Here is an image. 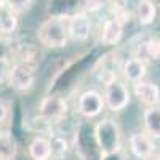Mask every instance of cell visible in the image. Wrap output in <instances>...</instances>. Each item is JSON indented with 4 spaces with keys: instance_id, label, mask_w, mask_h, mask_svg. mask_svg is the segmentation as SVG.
Instances as JSON below:
<instances>
[{
    "instance_id": "obj_15",
    "label": "cell",
    "mask_w": 160,
    "mask_h": 160,
    "mask_svg": "<svg viewBox=\"0 0 160 160\" xmlns=\"http://www.w3.org/2000/svg\"><path fill=\"white\" fill-rule=\"evenodd\" d=\"M136 16L141 26H148L155 18V5L152 0H139L136 3Z\"/></svg>"
},
{
    "instance_id": "obj_4",
    "label": "cell",
    "mask_w": 160,
    "mask_h": 160,
    "mask_svg": "<svg viewBox=\"0 0 160 160\" xmlns=\"http://www.w3.org/2000/svg\"><path fill=\"white\" fill-rule=\"evenodd\" d=\"M35 78V66L29 61H21L10 69V82L11 87L19 91H26L34 85Z\"/></svg>"
},
{
    "instance_id": "obj_11",
    "label": "cell",
    "mask_w": 160,
    "mask_h": 160,
    "mask_svg": "<svg viewBox=\"0 0 160 160\" xmlns=\"http://www.w3.org/2000/svg\"><path fill=\"white\" fill-rule=\"evenodd\" d=\"M123 34V28H122V22H120L117 18L108 19L104 22V28L101 32V42L104 45H115L120 42Z\"/></svg>"
},
{
    "instance_id": "obj_5",
    "label": "cell",
    "mask_w": 160,
    "mask_h": 160,
    "mask_svg": "<svg viewBox=\"0 0 160 160\" xmlns=\"http://www.w3.org/2000/svg\"><path fill=\"white\" fill-rule=\"evenodd\" d=\"M104 108L102 95L96 90H87L78 98V112L87 118H93L101 114Z\"/></svg>"
},
{
    "instance_id": "obj_16",
    "label": "cell",
    "mask_w": 160,
    "mask_h": 160,
    "mask_svg": "<svg viewBox=\"0 0 160 160\" xmlns=\"http://www.w3.org/2000/svg\"><path fill=\"white\" fill-rule=\"evenodd\" d=\"M15 152H16V148L11 136L8 133L0 135V157H15Z\"/></svg>"
},
{
    "instance_id": "obj_20",
    "label": "cell",
    "mask_w": 160,
    "mask_h": 160,
    "mask_svg": "<svg viewBox=\"0 0 160 160\" xmlns=\"http://www.w3.org/2000/svg\"><path fill=\"white\" fill-rule=\"evenodd\" d=\"M10 75V62L5 58H0V82Z\"/></svg>"
},
{
    "instance_id": "obj_10",
    "label": "cell",
    "mask_w": 160,
    "mask_h": 160,
    "mask_svg": "<svg viewBox=\"0 0 160 160\" xmlns=\"http://www.w3.org/2000/svg\"><path fill=\"white\" fill-rule=\"evenodd\" d=\"M142 122H144L146 133L154 139H160V106L158 104L146 109L142 115Z\"/></svg>"
},
{
    "instance_id": "obj_6",
    "label": "cell",
    "mask_w": 160,
    "mask_h": 160,
    "mask_svg": "<svg viewBox=\"0 0 160 160\" xmlns=\"http://www.w3.org/2000/svg\"><path fill=\"white\" fill-rule=\"evenodd\" d=\"M68 112V102L59 96H47L38 106V114L48 122H58Z\"/></svg>"
},
{
    "instance_id": "obj_8",
    "label": "cell",
    "mask_w": 160,
    "mask_h": 160,
    "mask_svg": "<svg viewBox=\"0 0 160 160\" xmlns=\"http://www.w3.org/2000/svg\"><path fill=\"white\" fill-rule=\"evenodd\" d=\"M133 93L146 106H155L160 101V88L151 82H144V80L135 82L133 83Z\"/></svg>"
},
{
    "instance_id": "obj_14",
    "label": "cell",
    "mask_w": 160,
    "mask_h": 160,
    "mask_svg": "<svg viewBox=\"0 0 160 160\" xmlns=\"http://www.w3.org/2000/svg\"><path fill=\"white\" fill-rule=\"evenodd\" d=\"M16 26H18V21H16L15 10L7 3L3 7H0V32L10 34L16 29Z\"/></svg>"
},
{
    "instance_id": "obj_12",
    "label": "cell",
    "mask_w": 160,
    "mask_h": 160,
    "mask_svg": "<svg viewBox=\"0 0 160 160\" xmlns=\"http://www.w3.org/2000/svg\"><path fill=\"white\" fill-rule=\"evenodd\" d=\"M123 75L128 82L135 83L144 78L146 75V64L141 58H130L123 62Z\"/></svg>"
},
{
    "instance_id": "obj_19",
    "label": "cell",
    "mask_w": 160,
    "mask_h": 160,
    "mask_svg": "<svg viewBox=\"0 0 160 160\" xmlns=\"http://www.w3.org/2000/svg\"><path fill=\"white\" fill-rule=\"evenodd\" d=\"M99 160H125V155L120 152V149H117V151H112V152L101 154V158Z\"/></svg>"
},
{
    "instance_id": "obj_9",
    "label": "cell",
    "mask_w": 160,
    "mask_h": 160,
    "mask_svg": "<svg viewBox=\"0 0 160 160\" xmlns=\"http://www.w3.org/2000/svg\"><path fill=\"white\" fill-rule=\"evenodd\" d=\"M69 37H72L77 42H83L91 34V22L85 15H75L68 22Z\"/></svg>"
},
{
    "instance_id": "obj_3",
    "label": "cell",
    "mask_w": 160,
    "mask_h": 160,
    "mask_svg": "<svg viewBox=\"0 0 160 160\" xmlns=\"http://www.w3.org/2000/svg\"><path fill=\"white\" fill-rule=\"evenodd\" d=\"M102 99H104V106L114 112H118L125 109L128 102H130V91L127 88V85L120 80L114 78L111 82H108L104 85V93H102Z\"/></svg>"
},
{
    "instance_id": "obj_23",
    "label": "cell",
    "mask_w": 160,
    "mask_h": 160,
    "mask_svg": "<svg viewBox=\"0 0 160 160\" xmlns=\"http://www.w3.org/2000/svg\"><path fill=\"white\" fill-rule=\"evenodd\" d=\"M0 160H13V157H0Z\"/></svg>"
},
{
    "instance_id": "obj_17",
    "label": "cell",
    "mask_w": 160,
    "mask_h": 160,
    "mask_svg": "<svg viewBox=\"0 0 160 160\" xmlns=\"http://www.w3.org/2000/svg\"><path fill=\"white\" fill-rule=\"evenodd\" d=\"M146 56L152 61H160V38H151L144 43Z\"/></svg>"
},
{
    "instance_id": "obj_7",
    "label": "cell",
    "mask_w": 160,
    "mask_h": 160,
    "mask_svg": "<svg viewBox=\"0 0 160 160\" xmlns=\"http://www.w3.org/2000/svg\"><path fill=\"white\" fill-rule=\"evenodd\" d=\"M130 151L135 157L144 160L146 157H149L155 151L154 138H151L148 133H144V131L133 133L130 136Z\"/></svg>"
},
{
    "instance_id": "obj_1",
    "label": "cell",
    "mask_w": 160,
    "mask_h": 160,
    "mask_svg": "<svg viewBox=\"0 0 160 160\" xmlns=\"http://www.w3.org/2000/svg\"><path fill=\"white\" fill-rule=\"evenodd\" d=\"M37 37L40 40V43L48 48H62V47H66L68 38H69L68 22H64L58 18L47 19L38 28Z\"/></svg>"
},
{
    "instance_id": "obj_13",
    "label": "cell",
    "mask_w": 160,
    "mask_h": 160,
    "mask_svg": "<svg viewBox=\"0 0 160 160\" xmlns=\"http://www.w3.org/2000/svg\"><path fill=\"white\" fill-rule=\"evenodd\" d=\"M29 155L32 160H50L51 158V141L43 136H37L29 144Z\"/></svg>"
},
{
    "instance_id": "obj_22",
    "label": "cell",
    "mask_w": 160,
    "mask_h": 160,
    "mask_svg": "<svg viewBox=\"0 0 160 160\" xmlns=\"http://www.w3.org/2000/svg\"><path fill=\"white\" fill-rule=\"evenodd\" d=\"M144 160H160V152H155V151H154L149 157H146Z\"/></svg>"
},
{
    "instance_id": "obj_24",
    "label": "cell",
    "mask_w": 160,
    "mask_h": 160,
    "mask_svg": "<svg viewBox=\"0 0 160 160\" xmlns=\"http://www.w3.org/2000/svg\"><path fill=\"white\" fill-rule=\"evenodd\" d=\"M5 3H7V2H5V0H0V7H3Z\"/></svg>"
},
{
    "instance_id": "obj_21",
    "label": "cell",
    "mask_w": 160,
    "mask_h": 160,
    "mask_svg": "<svg viewBox=\"0 0 160 160\" xmlns=\"http://www.w3.org/2000/svg\"><path fill=\"white\" fill-rule=\"evenodd\" d=\"M7 114H8V108H7V104H5L2 99H0V123H3V122H5Z\"/></svg>"
},
{
    "instance_id": "obj_18",
    "label": "cell",
    "mask_w": 160,
    "mask_h": 160,
    "mask_svg": "<svg viewBox=\"0 0 160 160\" xmlns=\"http://www.w3.org/2000/svg\"><path fill=\"white\" fill-rule=\"evenodd\" d=\"M51 141V157H64L68 152V142L62 138H53Z\"/></svg>"
},
{
    "instance_id": "obj_2",
    "label": "cell",
    "mask_w": 160,
    "mask_h": 160,
    "mask_svg": "<svg viewBox=\"0 0 160 160\" xmlns=\"http://www.w3.org/2000/svg\"><path fill=\"white\" fill-rule=\"evenodd\" d=\"M95 139L101 154L120 149V128L115 120L104 118L95 127Z\"/></svg>"
}]
</instances>
